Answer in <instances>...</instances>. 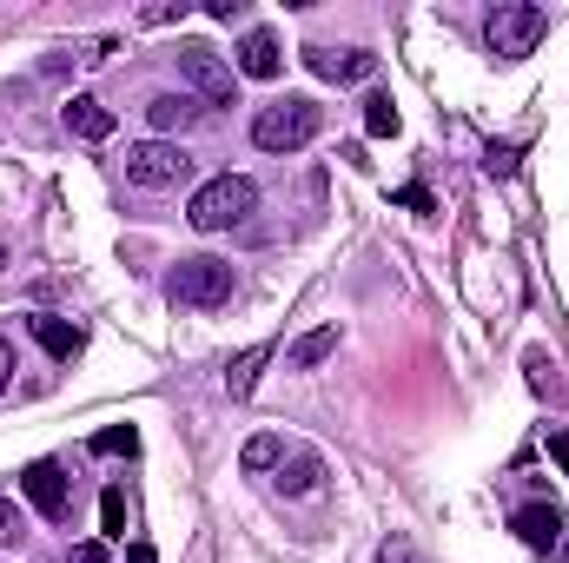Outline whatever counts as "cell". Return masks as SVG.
I'll return each instance as SVG.
<instances>
[{"label":"cell","mask_w":569,"mask_h":563,"mask_svg":"<svg viewBox=\"0 0 569 563\" xmlns=\"http://www.w3.org/2000/svg\"><path fill=\"white\" fill-rule=\"evenodd\" d=\"M318 127H325V107L305 100V93H284L279 107H259L252 146H259V152H298V146L318 140Z\"/></svg>","instance_id":"cell-1"},{"label":"cell","mask_w":569,"mask_h":563,"mask_svg":"<svg viewBox=\"0 0 569 563\" xmlns=\"http://www.w3.org/2000/svg\"><path fill=\"white\" fill-rule=\"evenodd\" d=\"M252 206H259V186H252V179H239V172H219V179H206V186L192 192L186 219H192L199 233H226V226H246V219H252Z\"/></svg>","instance_id":"cell-2"},{"label":"cell","mask_w":569,"mask_h":563,"mask_svg":"<svg viewBox=\"0 0 569 563\" xmlns=\"http://www.w3.org/2000/svg\"><path fill=\"white\" fill-rule=\"evenodd\" d=\"M543 33H550V13L530 7V0H503V7H490V20H483V40H490L497 60H523V53H537Z\"/></svg>","instance_id":"cell-3"},{"label":"cell","mask_w":569,"mask_h":563,"mask_svg":"<svg viewBox=\"0 0 569 563\" xmlns=\"http://www.w3.org/2000/svg\"><path fill=\"white\" fill-rule=\"evenodd\" d=\"M127 179H133L140 192L186 186V179H192V152L179 140H140V146H127Z\"/></svg>","instance_id":"cell-4"},{"label":"cell","mask_w":569,"mask_h":563,"mask_svg":"<svg viewBox=\"0 0 569 563\" xmlns=\"http://www.w3.org/2000/svg\"><path fill=\"white\" fill-rule=\"evenodd\" d=\"M166 298H172V305H199V312H212V305L232 298V266H226V259H179L172 279H166Z\"/></svg>","instance_id":"cell-5"},{"label":"cell","mask_w":569,"mask_h":563,"mask_svg":"<svg viewBox=\"0 0 569 563\" xmlns=\"http://www.w3.org/2000/svg\"><path fill=\"white\" fill-rule=\"evenodd\" d=\"M179 73H186V87H192L199 100H212V107H232V67H226L212 47L186 40V47H179Z\"/></svg>","instance_id":"cell-6"},{"label":"cell","mask_w":569,"mask_h":563,"mask_svg":"<svg viewBox=\"0 0 569 563\" xmlns=\"http://www.w3.org/2000/svg\"><path fill=\"white\" fill-rule=\"evenodd\" d=\"M20 491H27V504H33L47 524H60V517H67V477H60V464H53V457L27 464V471H20Z\"/></svg>","instance_id":"cell-7"},{"label":"cell","mask_w":569,"mask_h":563,"mask_svg":"<svg viewBox=\"0 0 569 563\" xmlns=\"http://www.w3.org/2000/svg\"><path fill=\"white\" fill-rule=\"evenodd\" d=\"M305 67L318 73V80H371L378 73V53H331V47H305Z\"/></svg>","instance_id":"cell-8"},{"label":"cell","mask_w":569,"mask_h":563,"mask_svg":"<svg viewBox=\"0 0 569 563\" xmlns=\"http://www.w3.org/2000/svg\"><path fill=\"white\" fill-rule=\"evenodd\" d=\"M279 67H284L279 33H272V27H252V33L239 40V73H246V80H279Z\"/></svg>","instance_id":"cell-9"},{"label":"cell","mask_w":569,"mask_h":563,"mask_svg":"<svg viewBox=\"0 0 569 563\" xmlns=\"http://www.w3.org/2000/svg\"><path fill=\"white\" fill-rule=\"evenodd\" d=\"M60 120H67L73 140H107V134H113V113H107L93 93H73V100L60 107Z\"/></svg>","instance_id":"cell-10"},{"label":"cell","mask_w":569,"mask_h":563,"mask_svg":"<svg viewBox=\"0 0 569 563\" xmlns=\"http://www.w3.org/2000/svg\"><path fill=\"white\" fill-rule=\"evenodd\" d=\"M510 531H517V537H523L530 551H550V544L563 537V517H557L550 504H523V511L510 517Z\"/></svg>","instance_id":"cell-11"},{"label":"cell","mask_w":569,"mask_h":563,"mask_svg":"<svg viewBox=\"0 0 569 563\" xmlns=\"http://www.w3.org/2000/svg\"><path fill=\"white\" fill-rule=\"evenodd\" d=\"M146 120H152V134H186V127L199 120V107H192L186 93H152V100H146Z\"/></svg>","instance_id":"cell-12"},{"label":"cell","mask_w":569,"mask_h":563,"mask_svg":"<svg viewBox=\"0 0 569 563\" xmlns=\"http://www.w3.org/2000/svg\"><path fill=\"white\" fill-rule=\"evenodd\" d=\"M27 325H33V338H40L47 358H73V352H80V325H67V318H53V312H40V318H27Z\"/></svg>","instance_id":"cell-13"},{"label":"cell","mask_w":569,"mask_h":563,"mask_svg":"<svg viewBox=\"0 0 569 563\" xmlns=\"http://www.w3.org/2000/svg\"><path fill=\"white\" fill-rule=\"evenodd\" d=\"M331 352H338V325H318V332H305V338H298L284 358H291V372H318Z\"/></svg>","instance_id":"cell-14"},{"label":"cell","mask_w":569,"mask_h":563,"mask_svg":"<svg viewBox=\"0 0 569 563\" xmlns=\"http://www.w3.org/2000/svg\"><path fill=\"white\" fill-rule=\"evenodd\" d=\"M318 477H325V464L305 451V457H291V464H279V491H291V497H305V491H318Z\"/></svg>","instance_id":"cell-15"},{"label":"cell","mask_w":569,"mask_h":563,"mask_svg":"<svg viewBox=\"0 0 569 563\" xmlns=\"http://www.w3.org/2000/svg\"><path fill=\"white\" fill-rule=\"evenodd\" d=\"M266 358H272V345H252V352H246V358H232V365H226V392H232V398H246V392H252V378H259V365H266Z\"/></svg>","instance_id":"cell-16"},{"label":"cell","mask_w":569,"mask_h":563,"mask_svg":"<svg viewBox=\"0 0 569 563\" xmlns=\"http://www.w3.org/2000/svg\"><path fill=\"white\" fill-rule=\"evenodd\" d=\"M239 464H246V471H279V464H284V444L272 437V431H259V437H246Z\"/></svg>","instance_id":"cell-17"},{"label":"cell","mask_w":569,"mask_h":563,"mask_svg":"<svg viewBox=\"0 0 569 563\" xmlns=\"http://www.w3.org/2000/svg\"><path fill=\"white\" fill-rule=\"evenodd\" d=\"M398 127H405V120H398V107H391L385 93L365 100V134H371V140H398Z\"/></svg>","instance_id":"cell-18"},{"label":"cell","mask_w":569,"mask_h":563,"mask_svg":"<svg viewBox=\"0 0 569 563\" xmlns=\"http://www.w3.org/2000/svg\"><path fill=\"white\" fill-rule=\"evenodd\" d=\"M140 451V431L133 424H120V431H100L93 437V457H133Z\"/></svg>","instance_id":"cell-19"},{"label":"cell","mask_w":569,"mask_h":563,"mask_svg":"<svg viewBox=\"0 0 569 563\" xmlns=\"http://www.w3.org/2000/svg\"><path fill=\"white\" fill-rule=\"evenodd\" d=\"M100 531H107L113 544L127 537V497H120V491H107V497H100Z\"/></svg>","instance_id":"cell-20"},{"label":"cell","mask_w":569,"mask_h":563,"mask_svg":"<svg viewBox=\"0 0 569 563\" xmlns=\"http://www.w3.org/2000/svg\"><path fill=\"white\" fill-rule=\"evenodd\" d=\"M517 159H523L517 146H497V140H490V152H483V172H490V179H510V172H517Z\"/></svg>","instance_id":"cell-21"},{"label":"cell","mask_w":569,"mask_h":563,"mask_svg":"<svg viewBox=\"0 0 569 563\" xmlns=\"http://www.w3.org/2000/svg\"><path fill=\"white\" fill-rule=\"evenodd\" d=\"M13 537H20V504L0 497V544H13Z\"/></svg>","instance_id":"cell-22"},{"label":"cell","mask_w":569,"mask_h":563,"mask_svg":"<svg viewBox=\"0 0 569 563\" xmlns=\"http://www.w3.org/2000/svg\"><path fill=\"white\" fill-rule=\"evenodd\" d=\"M550 457L563 464V477H569V431H550Z\"/></svg>","instance_id":"cell-23"},{"label":"cell","mask_w":569,"mask_h":563,"mask_svg":"<svg viewBox=\"0 0 569 563\" xmlns=\"http://www.w3.org/2000/svg\"><path fill=\"white\" fill-rule=\"evenodd\" d=\"M398 199H405V206H411V213H430V192H425V186H405V192H398Z\"/></svg>","instance_id":"cell-24"},{"label":"cell","mask_w":569,"mask_h":563,"mask_svg":"<svg viewBox=\"0 0 569 563\" xmlns=\"http://www.w3.org/2000/svg\"><path fill=\"white\" fill-rule=\"evenodd\" d=\"M73 563H107V544H80V551H73Z\"/></svg>","instance_id":"cell-25"},{"label":"cell","mask_w":569,"mask_h":563,"mask_svg":"<svg viewBox=\"0 0 569 563\" xmlns=\"http://www.w3.org/2000/svg\"><path fill=\"white\" fill-rule=\"evenodd\" d=\"M7 378H13V345L0 338V392H7Z\"/></svg>","instance_id":"cell-26"},{"label":"cell","mask_w":569,"mask_h":563,"mask_svg":"<svg viewBox=\"0 0 569 563\" xmlns=\"http://www.w3.org/2000/svg\"><path fill=\"white\" fill-rule=\"evenodd\" d=\"M127 563H159V557H152V544H133V551H127Z\"/></svg>","instance_id":"cell-27"},{"label":"cell","mask_w":569,"mask_h":563,"mask_svg":"<svg viewBox=\"0 0 569 563\" xmlns=\"http://www.w3.org/2000/svg\"><path fill=\"white\" fill-rule=\"evenodd\" d=\"M0 266H7V246H0Z\"/></svg>","instance_id":"cell-28"}]
</instances>
